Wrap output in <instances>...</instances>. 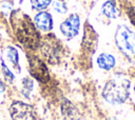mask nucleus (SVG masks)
I'll list each match as a JSON object with an SVG mask.
<instances>
[{"mask_svg": "<svg viewBox=\"0 0 135 120\" xmlns=\"http://www.w3.org/2000/svg\"><path fill=\"white\" fill-rule=\"evenodd\" d=\"M12 26L17 40L26 48L36 49L39 47L41 38L34 21L23 13L15 11L12 13Z\"/></svg>", "mask_w": 135, "mask_h": 120, "instance_id": "obj_1", "label": "nucleus"}, {"mask_svg": "<svg viewBox=\"0 0 135 120\" xmlns=\"http://www.w3.org/2000/svg\"><path fill=\"white\" fill-rule=\"evenodd\" d=\"M131 81L124 77H114L108 80L102 89L103 99L114 105L122 104L129 98Z\"/></svg>", "mask_w": 135, "mask_h": 120, "instance_id": "obj_2", "label": "nucleus"}, {"mask_svg": "<svg viewBox=\"0 0 135 120\" xmlns=\"http://www.w3.org/2000/svg\"><path fill=\"white\" fill-rule=\"evenodd\" d=\"M115 43L118 49L127 57L135 56V33L124 24L117 26L115 32Z\"/></svg>", "mask_w": 135, "mask_h": 120, "instance_id": "obj_3", "label": "nucleus"}, {"mask_svg": "<svg viewBox=\"0 0 135 120\" xmlns=\"http://www.w3.org/2000/svg\"><path fill=\"white\" fill-rule=\"evenodd\" d=\"M40 49L43 57L47 60L49 63L52 64L60 61L63 54V47L55 35H47L40 42Z\"/></svg>", "mask_w": 135, "mask_h": 120, "instance_id": "obj_4", "label": "nucleus"}, {"mask_svg": "<svg viewBox=\"0 0 135 120\" xmlns=\"http://www.w3.org/2000/svg\"><path fill=\"white\" fill-rule=\"evenodd\" d=\"M8 112L13 120H36L34 107L23 101H13Z\"/></svg>", "mask_w": 135, "mask_h": 120, "instance_id": "obj_5", "label": "nucleus"}, {"mask_svg": "<svg viewBox=\"0 0 135 120\" xmlns=\"http://www.w3.org/2000/svg\"><path fill=\"white\" fill-rule=\"evenodd\" d=\"M28 72L33 78L39 82H46L50 79V73L46 64L37 56H28Z\"/></svg>", "mask_w": 135, "mask_h": 120, "instance_id": "obj_6", "label": "nucleus"}, {"mask_svg": "<svg viewBox=\"0 0 135 120\" xmlns=\"http://www.w3.org/2000/svg\"><path fill=\"white\" fill-rule=\"evenodd\" d=\"M60 33L68 39H72L79 34L80 31V17L78 14H71L66 19H64L60 26Z\"/></svg>", "mask_w": 135, "mask_h": 120, "instance_id": "obj_7", "label": "nucleus"}, {"mask_svg": "<svg viewBox=\"0 0 135 120\" xmlns=\"http://www.w3.org/2000/svg\"><path fill=\"white\" fill-rule=\"evenodd\" d=\"M34 24L36 25V27L38 29H40L42 32H50V31H52V28L54 26L53 17L49 12L41 11V12L37 13L36 16L34 17Z\"/></svg>", "mask_w": 135, "mask_h": 120, "instance_id": "obj_8", "label": "nucleus"}, {"mask_svg": "<svg viewBox=\"0 0 135 120\" xmlns=\"http://www.w3.org/2000/svg\"><path fill=\"white\" fill-rule=\"evenodd\" d=\"M97 43V35L94 32V29L89 25L85 26L84 29V36L82 40V49L85 51V53L92 54L95 51Z\"/></svg>", "mask_w": 135, "mask_h": 120, "instance_id": "obj_9", "label": "nucleus"}, {"mask_svg": "<svg viewBox=\"0 0 135 120\" xmlns=\"http://www.w3.org/2000/svg\"><path fill=\"white\" fill-rule=\"evenodd\" d=\"M116 64V59L113 55L108 53H101L97 57V65L103 71L112 69Z\"/></svg>", "mask_w": 135, "mask_h": 120, "instance_id": "obj_10", "label": "nucleus"}, {"mask_svg": "<svg viewBox=\"0 0 135 120\" xmlns=\"http://www.w3.org/2000/svg\"><path fill=\"white\" fill-rule=\"evenodd\" d=\"M101 13L109 19H116L118 17V8L114 0H107L101 5Z\"/></svg>", "mask_w": 135, "mask_h": 120, "instance_id": "obj_11", "label": "nucleus"}, {"mask_svg": "<svg viewBox=\"0 0 135 120\" xmlns=\"http://www.w3.org/2000/svg\"><path fill=\"white\" fill-rule=\"evenodd\" d=\"M5 56H6V59L8 60V62L11 63V65L13 66V68L19 73L20 72L19 54H18V51L16 49V47H14L12 45L7 46L5 49Z\"/></svg>", "mask_w": 135, "mask_h": 120, "instance_id": "obj_12", "label": "nucleus"}, {"mask_svg": "<svg viewBox=\"0 0 135 120\" xmlns=\"http://www.w3.org/2000/svg\"><path fill=\"white\" fill-rule=\"evenodd\" d=\"M33 86H34V83H33V80L28 77H25L22 79L21 81V93L23 94L24 97H30V94L32 93L33 91Z\"/></svg>", "mask_w": 135, "mask_h": 120, "instance_id": "obj_13", "label": "nucleus"}, {"mask_svg": "<svg viewBox=\"0 0 135 120\" xmlns=\"http://www.w3.org/2000/svg\"><path fill=\"white\" fill-rule=\"evenodd\" d=\"M53 0H30L32 8L35 11H43L44 8H46Z\"/></svg>", "mask_w": 135, "mask_h": 120, "instance_id": "obj_14", "label": "nucleus"}, {"mask_svg": "<svg viewBox=\"0 0 135 120\" xmlns=\"http://www.w3.org/2000/svg\"><path fill=\"white\" fill-rule=\"evenodd\" d=\"M53 2V9L58 14H65L68 12V6L64 0H55Z\"/></svg>", "mask_w": 135, "mask_h": 120, "instance_id": "obj_15", "label": "nucleus"}, {"mask_svg": "<svg viewBox=\"0 0 135 120\" xmlns=\"http://www.w3.org/2000/svg\"><path fill=\"white\" fill-rule=\"evenodd\" d=\"M1 68H2V73H3V76H4V79L8 82H13L14 79H15V75L13 74V72L6 66V64L4 63L3 60H1Z\"/></svg>", "mask_w": 135, "mask_h": 120, "instance_id": "obj_16", "label": "nucleus"}, {"mask_svg": "<svg viewBox=\"0 0 135 120\" xmlns=\"http://www.w3.org/2000/svg\"><path fill=\"white\" fill-rule=\"evenodd\" d=\"M126 13H127V15H128V17H129L131 23H132V24L134 25V27H135V6H133V5H131V4H128V5L126 6Z\"/></svg>", "mask_w": 135, "mask_h": 120, "instance_id": "obj_17", "label": "nucleus"}, {"mask_svg": "<svg viewBox=\"0 0 135 120\" xmlns=\"http://www.w3.org/2000/svg\"><path fill=\"white\" fill-rule=\"evenodd\" d=\"M3 91H4V85H3L2 81L0 80V92H3Z\"/></svg>", "mask_w": 135, "mask_h": 120, "instance_id": "obj_18", "label": "nucleus"}, {"mask_svg": "<svg viewBox=\"0 0 135 120\" xmlns=\"http://www.w3.org/2000/svg\"><path fill=\"white\" fill-rule=\"evenodd\" d=\"M134 92H135V86H134Z\"/></svg>", "mask_w": 135, "mask_h": 120, "instance_id": "obj_19", "label": "nucleus"}]
</instances>
